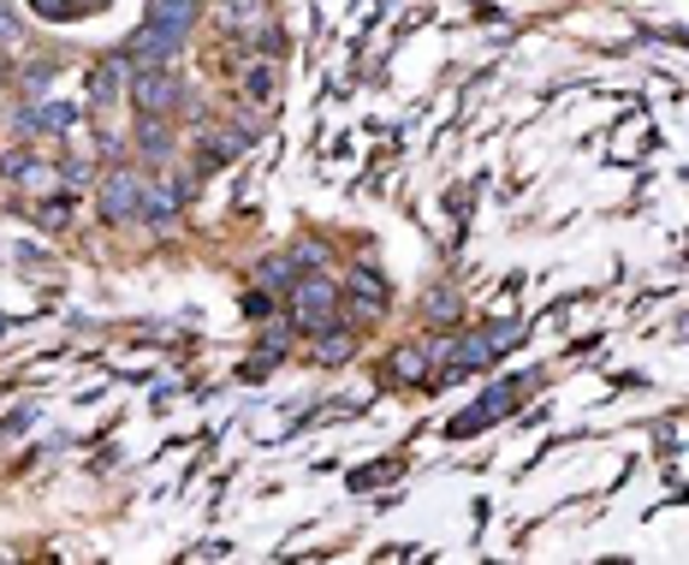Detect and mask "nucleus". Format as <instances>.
<instances>
[{"mask_svg": "<svg viewBox=\"0 0 689 565\" xmlns=\"http://www.w3.org/2000/svg\"><path fill=\"white\" fill-rule=\"evenodd\" d=\"M0 179H12V185H31L42 179V162L31 149H12V155H0Z\"/></svg>", "mask_w": 689, "mask_h": 565, "instance_id": "4468645a", "label": "nucleus"}, {"mask_svg": "<svg viewBox=\"0 0 689 565\" xmlns=\"http://www.w3.org/2000/svg\"><path fill=\"white\" fill-rule=\"evenodd\" d=\"M185 202L173 197V185H143V202H137V221L149 226H173V214H179Z\"/></svg>", "mask_w": 689, "mask_h": 565, "instance_id": "6e6552de", "label": "nucleus"}, {"mask_svg": "<svg viewBox=\"0 0 689 565\" xmlns=\"http://www.w3.org/2000/svg\"><path fill=\"white\" fill-rule=\"evenodd\" d=\"M125 54H113L108 66H96L90 71V108H113V101H120V90H125Z\"/></svg>", "mask_w": 689, "mask_h": 565, "instance_id": "0eeeda50", "label": "nucleus"}, {"mask_svg": "<svg viewBox=\"0 0 689 565\" xmlns=\"http://www.w3.org/2000/svg\"><path fill=\"white\" fill-rule=\"evenodd\" d=\"M392 375H399L404 387H422V381H429V352H422V345H404V352H392Z\"/></svg>", "mask_w": 689, "mask_h": 565, "instance_id": "9d476101", "label": "nucleus"}, {"mask_svg": "<svg viewBox=\"0 0 689 565\" xmlns=\"http://www.w3.org/2000/svg\"><path fill=\"white\" fill-rule=\"evenodd\" d=\"M291 263H298V268H321L327 256H321V244H291Z\"/></svg>", "mask_w": 689, "mask_h": 565, "instance_id": "aec40b11", "label": "nucleus"}, {"mask_svg": "<svg viewBox=\"0 0 689 565\" xmlns=\"http://www.w3.org/2000/svg\"><path fill=\"white\" fill-rule=\"evenodd\" d=\"M244 315H268V298H262V292H244Z\"/></svg>", "mask_w": 689, "mask_h": 565, "instance_id": "4be33fe9", "label": "nucleus"}, {"mask_svg": "<svg viewBox=\"0 0 689 565\" xmlns=\"http://www.w3.org/2000/svg\"><path fill=\"white\" fill-rule=\"evenodd\" d=\"M36 101V132H54V137H66L71 125L84 120L78 113V101H60V96H31Z\"/></svg>", "mask_w": 689, "mask_h": 565, "instance_id": "423d86ee", "label": "nucleus"}, {"mask_svg": "<svg viewBox=\"0 0 689 565\" xmlns=\"http://www.w3.org/2000/svg\"><path fill=\"white\" fill-rule=\"evenodd\" d=\"M137 202H143V179H137V173H113V179L101 185V221H108V226L137 221Z\"/></svg>", "mask_w": 689, "mask_h": 565, "instance_id": "20e7f679", "label": "nucleus"}, {"mask_svg": "<svg viewBox=\"0 0 689 565\" xmlns=\"http://www.w3.org/2000/svg\"><path fill=\"white\" fill-rule=\"evenodd\" d=\"M392 465H375V470H357V476H351V488H375L380 483V476H387Z\"/></svg>", "mask_w": 689, "mask_h": 565, "instance_id": "412c9836", "label": "nucleus"}, {"mask_svg": "<svg viewBox=\"0 0 689 565\" xmlns=\"http://www.w3.org/2000/svg\"><path fill=\"white\" fill-rule=\"evenodd\" d=\"M96 7H108V0H36L42 19H84V12H96Z\"/></svg>", "mask_w": 689, "mask_h": 565, "instance_id": "dca6fc26", "label": "nucleus"}, {"mask_svg": "<svg viewBox=\"0 0 689 565\" xmlns=\"http://www.w3.org/2000/svg\"><path fill=\"white\" fill-rule=\"evenodd\" d=\"M137 155H143V162H155V167L173 162V132H167V120H160V113H143V125H137Z\"/></svg>", "mask_w": 689, "mask_h": 565, "instance_id": "39448f33", "label": "nucleus"}, {"mask_svg": "<svg viewBox=\"0 0 689 565\" xmlns=\"http://www.w3.org/2000/svg\"><path fill=\"white\" fill-rule=\"evenodd\" d=\"M262 0H220V24H226V31H256L262 24Z\"/></svg>", "mask_w": 689, "mask_h": 565, "instance_id": "9b49d317", "label": "nucleus"}, {"mask_svg": "<svg viewBox=\"0 0 689 565\" xmlns=\"http://www.w3.org/2000/svg\"><path fill=\"white\" fill-rule=\"evenodd\" d=\"M149 19L190 36V31H197V19H202V0H149Z\"/></svg>", "mask_w": 689, "mask_h": 565, "instance_id": "1a4fd4ad", "label": "nucleus"}, {"mask_svg": "<svg viewBox=\"0 0 689 565\" xmlns=\"http://www.w3.org/2000/svg\"><path fill=\"white\" fill-rule=\"evenodd\" d=\"M351 286H357V298H363V310H387V280H380L375 268H351Z\"/></svg>", "mask_w": 689, "mask_h": 565, "instance_id": "ddd939ff", "label": "nucleus"}, {"mask_svg": "<svg viewBox=\"0 0 689 565\" xmlns=\"http://www.w3.org/2000/svg\"><path fill=\"white\" fill-rule=\"evenodd\" d=\"M351 352H357L351 328H340V322H333V328H321V345H315V357H321V364H345Z\"/></svg>", "mask_w": 689, "mask_h": 565, "instance_id": "f8f14e48", "label": "nucleus"}, {"mask_svg": "<svg viewBox=\"0 0 689 565\" xmlns=\"http://www.w3.org/2000/svg\"><path fill=\"white\" fill-rule=\"evenodd\" d=\"M429 315L452 322V315H458V292H434V298H429Z\"/></svg>", "mask_w": 689, "mask_h": 565, "instance_id": "6ab92c4d", "label": "nucleus"}, {"mask_svg": "<svg viewBox=\"0 0 689 565\" xmlns=\"http://www.w3.org/2000/svg\"><path fill=\"white\" fill-rule=\"evenodd\" d=\"M0 78H7V71H0Z\"/></svg>", "mask_w": 689, "mask_h": 565, "instance_id": "5701e85b", "label": "nucleus"}, {"mask_svg": "<svg viewBox=\"0 0 689 565\" xmlns=\"http://www.w3.org/2000/svg\"><path fill=\"white\" fill-rule=\"evenodd\" d=\"M185 42H190L185 31H173V24H155V19H143V31L131 36L120 54H125V66H131V71H143V66H167L173 54L185 48Z\"/></svg>", "mask_w": 689, "mask_h": 565, "instance_id": "f03ea898", "label": "nucleus"}, {"mask_svg": "<svg viewBox=\"0 0 689 565\" xmlns=\"http://www.w3.org/2000/svg\"><path fill=\"white\" fill-rule=\"evenodd\" d=\"M256 280H262V286H286V292H291V286H298V263H291V251H286V256H268V263H256Z\"/></svg>", "mask_w": 689, "mask_h": 565, "instance_id": "2eb2a0df", "label": "nucleus"}, {"mask_svg": "<svg viewBox=\"0 0 689 565\" xmlns=\"http://www.w3.org/2000/svg\"><path fill=\"white\" fill-rule=\"evenodd\" d=\"M274 84H280V78H274V66H256V71H244V96H256L262 108L274 101Z\"/></svg>", "mask_w": 689, "mask_h": 565, "instance_id": "a211bd4d", "label": "nucleus"}, {"mask_svg": "<svg viewBox=\"0 0 689 565\" xmlns=\"http://www.w3.org/2000/svg\"><path fill=\"white\" fill-rule=\"evenodd\" d=\"M286 303H291V322H298L303 333H321V328H333V322H340V303H345V292L327 280V274H303V280L286 292Z\"/></svg>", "mask_w": 689, "mask_h": 565, "instance_id": "f257e3e1", "label": "nucleus"}, {"mask_svg": "<svg viewBox=\"0 0 689 565\" xmlns=\"http://www.w3.org/2000/svg\"><path fill=\"white\" fill-rule=\"evenodd\" d=\"M131 101H137L143 113H173L185 101V84L173 78L167 66H143V71H131Z\"/></svg>", "mask_w": 689, "mask_h": 565, "instance_id": "7ed1b4c3", "label": "nucleus"}, {"mask_svg": "<svg viewBox=\"0 0 689 565\" xmlns=\"http://www.w3.org/2000/svg\"><path fill=\"white\" fill-rule=\"evenodd\" d=\"M54 71H60V54H54V60H36V66H24L19 90H24V96H42V90H48V78H54Z\"/></svg>", "mask_w": 689, "mask_h": 565, "instance_id": "f3484780", "label": "nucleus"}]
</instances>
